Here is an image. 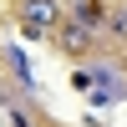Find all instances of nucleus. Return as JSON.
Wrapping results in <instances>:
<instances>
[{"label":"nucleus","instance_id":"20e7f679","mask_svg":"<svg viewBox=\"0 0 127 127\" xmlns=\"http://www.w3.org/2000/svg\"><path fill=\"white\" fill-rule=\"evenodd\" d=\"M5 56H10V66H15V76H20V81H26V87H31V66H26V56H20V51H15V46H10V51H5Z\"/></svg>","mask_w":127,"mask_h":127},{"label":"nucleus","instance_id":"f257e3e1","mask_svg":"<svg viewBox=\"0 0 127 127\" xmlns=\"http://www.w3.org/2000/svg\"><path fill=\"white\" fill-rule=\"evenodd\" d=\"M20 31L26 36H56L61 31V0H20Z\"/></svg>","mask_w":127,"mask_h":127},{"label":"nucleus","instance_id":"7ed1b4c3","mask_svg":"<svg viewBox=\"0 0 127 127\" xmlns=\"http://www.w3.org/2000/svg\"><path fill=\"white\" fill-rule=\"evenodd\" d=\"M76 20H87V26H97V31H102L107 10H102V5H92V0H81V5H76Z\"/></svg>","mask_w":127,"mask_h":127},{"label":"nucleus","instance_id":"f03ea898","mask_svg":"<svg viewBox=\"0 0 127 127\" xmlns=\"http://www.w3.org/2000/svg\"><path fill=\"white\" fill-rule=\"evenodd\" d=\"M56 46L66 51V56H87V51H97V26H87V20H61Z\"/></svg>","mask_w":127,"mask_h":127},{"label":"nucleus","instance_id":"39448f33","mask_svg":"<svg viewBox=\"0 0 127 127\" xmlns=\"http://www.w3.org/2000/svg\"><path fill=\"white\" fill-rule=\"evenodd\" d=\"M107 26H112V31H117V36H127V10H117V15H112V20H107Z\"/></svg>","mask_w":127,"mask_h":127}]
</instances>
